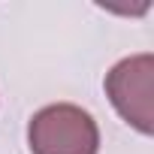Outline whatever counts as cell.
Segmentation results:
<instances>
[{
	"label": "cell",
	"instance_id": "obj_2",
	"mask_svg": "<svg viewBox=\"0 0 154 154\" xmlns=\"http://www.w3.org/2000/svg\"><path fill=\"white\" fill-rule=\"evenodd\" d=\"M106 94L118 115L136 127L139 133L154 130V109H151V94H154V57L148 51L133 54L118 60L106 72Z\"/></svg>",
	"mask_w": 154,
	"mask_h": 154
},
{
	"label": "cell",
	"instance_id": "obj_1",
	"mask_svg": "<svg viewBox=\"0 0 154 154\" xmlns=\"http://www.w3.org/2000/svg\"><path fill=\"white\" fill-rule=\"evenodd\" d=\"M27 145L33 154H97L100 127L82 106L54 103L30 118Z\"/></svg>",
	"mask_w": 154,
	"mask_h": 154
}]
</instances>
